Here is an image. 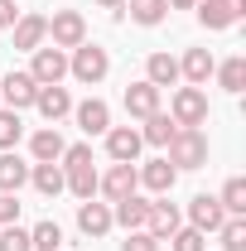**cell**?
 Returning a JSON list of instances; mask_svg holds the SVG:
<instances>
[{
  "mask_svg": "<svg viewBox=\"0 0 246 251\" xmlns=\"http://www.w3.org/2000/svg\"><path fill=\"white\" fill-rule=\"evenodd\" d=\"M164 150H169L164 159H169L174 169H203V164H208V130H203V126H179Z\"/></svg>",
  "mask_w": 246,
  "mask_h": 251,
  "instance_id": "6da1fadb",
  "label": "cell"
},
{
  "mask_svg": "<svg viewBox=\"0 0 246 251\" xmlns=\"http://www.w3.org/2000/svg\"><path fill=\"white\" fill-rule=\"evenodd\" d=\"M68 73H73L77 82L97 87V82L111 73V53H106V49H97V44H77V49H73V58H68Z\"/></svg>",
  "mask_w": 246,
  "mask_h": 251,
  "instance_id": "7a4b0ae2",
  "label": "cell"
},
{
  "mask_svg": "<svg viewBox=\"0 0 246 251\" xmlns=\"http://www.w3.org/2000/svg\"><path fill=\"white\" fill-rule=\"evenodd\" d=\"M29 77L39 82V87L63 82V77H68V53L53 49V44H39V49H34V63H29Z\"/></svg>",
  "mask_w": 246,
  "mask_h": 251,
  "instance_id": "3957f363",
  "label": "cell"
},
{
  "mask_svg": "<svg viewBox=\"0 0 246 251\" xmlns=\"http://www.w3.org/2000/svg\"><path fill=\"white\" fill-rule=\"evenodd\" d=\"M49 34H53V49H77V44H87V20H82V10H58L53 20H49Z\"/></svg>",
  "mask_w": 246,
  "mask_h": 251,
  "instance_id": "277c9868",
  "label": "cell"
},
{
  "mask_svg": "<svg viewBox=\"0 0 246 251\" xmlns=\"http://www.w3.org/2000/svg\"><path fill=\"white\" fill-rule=\"evenodd\" d=\"M169 116H174V126H203L208 121V97H203V87H179L174 101H169Z\"/></svg>",
  "mask_w": 246,
  "mask_h": 251,
  "instance_id": "5b68a950",
  "label": "cell"
},
{
  "mask_svg": "<svg viewBox=\"0 0 246 251\" xmlns=\"http://www.w3.org/2000/svg\"><path fill=\"white\" fill-rule=\"evenodd\" d=\"M179 227H184V213H179V208L169 203V193H159V198L150 203V218H145V232H150L154 242H169V237H174Z\"/></svg>",
  "mask_w": 246,
  "mask_h": 251,
  "instance_id": "8992f818",
  "label": "cell"
},
{
  "mask_svg": "<svg viewBox=\"0 0 246 251\" xmlns=\"http://www.w3.org/2000/svg\"><path fill=\"white\" fill-rule=\"evenodd\" d=\"M140 188V174H135V164H111L106 174H97V193L101 198H111V203H121Z\"/></svg>",
  "mask_w": 246,
  "mask_h": 251,
  "instance_id": "52a82bcc",
  "label": "cell"
},
{
  "mask_svg": "<svg viewBox=\"0 0 246 251\" xmlns=\"http://www.w3.org/2000/svg\"><path fill=\"white\" fill-rule=\"evenodd\" d=\"M34 92H39V82H34L29 73H5L0 77V106H10V111L34 106Z\"/></svg>",
  "mask_w": 246,
  "mask_h": 251,
  "instance_id": "ba28073f",
  "label": "cell"
},
{
  "mask_svg": "<svg viewBox=\"0 0 246 251\" xmlns=\"http://www.w3.org/2000/svg\"><path fill=\"white\" fill-rule=\"evenodd\" d=\"M140 130L135 126H111L106 130V155L116 159V164H135V155H140Z\"/></svg>",
  "mask_w": 246,
  "mask_h": 251,
  "instance_id": "9c48e42d",
  "label": "cell"
},
{
  "mask_svg": "<svg viewBox=\"0 0 246 251\" xmlns=\"http://www.w3.org/2000/svg\"><path fill=\"white\" fill-rule=\"evenodd\" d=\"M73 116H77V126H82V135H106V130H111V106H106L101 97L77 101V106H73Z\"/></svg>",
  "mask_w": 246,
  "mask_h": 251,
  "instance_id": "30bf717a",
  "label": "cell"
},
{
  "mask_svg": "<svg viewBox=\"0 0 246 251\" xmlns=\"http://www.w3.org/2000/svg\"><path fill=\"white\" fill-rule=\"evenodd\" d=\"M222 222H227V213H222V203H217L213 193H198V198L188 203V227H198L203 237H208V232H217Z\"/></svg>",
  "mask_w": 246,
  "mask_h": 251,
  "instance_id": "8fae6325",
  "label": "cell"
},
{
  "mask_svg": "<svg viewBox=\"0 0 246 251\" xmlns=\"http://www.w3.org/2000/svg\"><path fill=\"white\" fill-rule=\"evenodd\" d=\"M145 218H150V198H140V193H130L121 203H111V222L125 227V232H145Z\"/></svg>",
  "mask_w": 246,
  "mask_h": 251,
  "instance_id": "7c38bea8",
  "label": "cell"
},
{
  "mask_svg": "<svg viewBox=\"0 0 246 251\" xmlns=\"http://www.w3.org/2000/svg\"><path fill=\"white\" fill-rule=\"evenodd\" d=\"M63 150H68V140L58 135V126H44V130H34V135H29V155H34V164H58Z\"/></svg>",
  "mask_w": 246,
  "mask_h": 251,
  "instance_id": "4fadbf2b",
  "label": "cell"
},
{
  "mask_svg": "<svg viewBox=\"0 0 246 251\" xmlns=\"http://www.w3.org/2000/svg\"><path fill=\"white\" fill-rule=\"evenodd\" d=\"M77 227L87 232V237H106L116 222H111V203H92V198H82L77 203Z\"/></svg>",
  "mask_w": 246,
  "mask_h": 251,
  "instance_id": "5bb4252c",
  "label": "cell"
},
{
  "mask_svg": "<svg viewBox=\"0 0 246 251\" xmlns=\"http://www.w3.org/2000/svg\"><path fill=\"white\" fill-rule=\"evenodd\" d=\"M34 106H39V116H44V121L53 126V121H63V116L73 111V97H68V87L53 82V87H39V92H34Z\"/></svg>",
  "mask_w": 246,
  "mask_h": 251,
  "instance_id": "9a60e30c",
  "label": "cell"
},
{
  "mask_svg": "<svg viewBox=\"0 0 246 251\" xmlns=\"http://www.w3.org/2000/svg\"><path fill=\"white\" fill-rule=\"evenodd\" d=\"M125 111H130L135 121L154 116V111H159V87H154V82H130V87H125Z\"/></svg>",
  "mask_w": 246,
  "mask_h": 251,
  "instance_id": "2e32d148",
  "label": "cell"
},
{
  "mask_svg": "<svg viewBox=\"0 0 246 251\" xmlns=\"http://www.w3.org/2000/svg\"><path fill=\"white\" fill-rule=\"evenodd\" d=\"M213 73H217V58L208 53V49H188L184 63H179V77H188V87H203Z\"/></svg>",
  "mask_w": 246,
  "mask_h": 251,
  "instance_id": "e0dca14e",
  "label": "cell"
},
{
  "mask_svg": "<svg viewBox=\"0 0 246 251\" xmlns=\"http://www.w3.org/2000/svg\"><path fill=\"white\" fill-rule=\"evenodd\" d=\"M44 39H49V20H44V15H20V20H15V49L34 53Z\"/></svg>",
  "mask_w": 246,
  "mask_h": 251,
  "instance_id": "ac0fdd59",
  "label": "cell"
},
{
  "mask_svg": "<svg viewBox=\"0 0 246 251\" xmlns=\"http://www.w3.org/2000/svg\"><path fill=\"white\" fill-rule=\"evenodd\" d=\"M135 174H140V184L150 188V193H169V188H174V179H179V169H174L169 159H150V164H140Z\"/></svg>",
  "mask_w": 246,
  "mask_h": 251,
  "instance_id": "d6986e66",
  "label": "cell"
},
{
  "mask_svg": "<svg viewBox=\"0 0 246 251\" xmlns=\"http://www.w3.org/2000/svg\"><path fill=\"white\" fill-rule=\"evenodd\" d=\"M29 179V164L15 155V150H0V193H20Z\"/></svg>",
  "mask_w": 246,
  "mask_h": 251,
  "instance_id": "ffe728a7",
  "label": "cell"
},
{
  "mask_svg": "<svg viewBox=\"0 0 246 251\" xmlns=\"http://www.w3.org/2000/svg\"><path fill=\"white\" fill-rule=\"evenodd\" d=\"M198 20H203L208 29H232L242 15L232 10V0H203V5H198Z\"/></svg>",
  "mask_w": 246,
  "mask_h": 251,
  "instance_id": "44dd1931",
  "label": "cell"
},
{
  "mask_svg": "<svg viewBox=\"0 0 246 251\" xmlns=\"http://www.w3.org/2000/svg\"><path fill=\"white\" fill-rule=\"evenodd\" d=\"M145 82H154V87H174V82H179V58L150 53V63H145Z\"/></svg>",
  "mask_w": 246,
  "mask_h": 251,
  "instance_id": "7402d4cb",
  "label": "cell"
},
{
  "mask_svg": "<svg viewBox=\"0 0 246 251\" xmlns=\"http://www.w3.org/2000/svg\"><path fill=\"white\" fill-rule=\"evenodd\" d=\"M174 130H179V126H174V116L154 111V116H145V126H140V140H145V145H159V150H164V145L174 140Z\"/></svg>",
  "mask_w": 246,
  "mask_h": 251,
  "instance_id": "603a6c76",
  "label": "cell"
},
{
  "mask_svg": "<svg viewBox=\"0 0 246 251\" xmlns=\"http://www.w3.org/2000/svg\"><path fill=\"white\" fill-rule=\"evenodd\" d=\"M29 179H34V188H39L44 198H58L63 188H68V179H63V164H34Z\"/></svg>",
  "mask_w": 246,
  "mask_h": 251,
  "instance_id": "cb8c5ba5",
  "label": "cell"
},
{
  "mask_svg": "<svg viewBox=\"0 0 246 251\" xmlns=\"http://www.w3.org/2000/svg\"><path fill=\"white\" fill-rule=\"evenodd\" d=\"M217 203H222L227 218H242V213H246V179H227L222 193H217Z\"/></svg>",
  "mask_w": 246,
  "mask_h": 251,
  "instance_id": "d4e9b609",
  "label": "cell"
},
{
  "mask_svg": "<svg viewBox=\"0 0 246 251\" xmlns=\"http://www.w3.org/2000/svg\"><path fill=\"white\" fill-rule=\"evenodd\" d=\"M125 10H130V20H135V25H145V29L159 25V20L169 15V5H164V0H125Z\"/></svg>",
  "mask_w": 246,
  "mask_h": 251,
  "instance_id": "484cf974",
  "label": "cell"
},
{
  "mask_svg": "<svg viewBox=\"0 0 246 251\" xmlns=\"http://www.w3.org/2000/svg\"><path fill=\"white\" fill-rule=\"evenodd\" d=\"M29 247H34V251H63V227H58L53 218H44V222L29 232Z\"/></svg>",
  "mask_w": 246,
  "mask_h": 251,
  "instance_id": "4316f807",
  "label": "cell"
},
{
  "mask_svg": "<svg viewBox=\"0 0 246 251\" xmlns=\"http://www.w3.org/2000/svg\"><path fill=\"white\" fill-rule=\"evenodd\" d=\"M217 82H222L227 92H242V87H246V58H242V53L227 58V63H217Z\"/></svg>",
  "mask_w": 246,
  "mask_h": 251,
  "instance_id": "83f0119b",
  "label": "cell"
},
{
  "mask_svg": "<svg viewBox=\"0 0 246 251\" xmlns=\"http://www.w3.org/2000/svg\"><path fill=\"white\" fill-rule=\"evenodd\" d=\"M63 179H68V188H73L77 198H97V169H92V164H82V169H63Z\"/></svg>",
  "mask_w": 246,
  "mask_h": 251,
  "instance_id": "f1b7e54d",
  "label": "cell"
},
{
  "mask_svg": "<svg viewBox=\"0 0 246 251\" xmlns=\"http://www.w3.org/2000/svg\"><path fill=\"white\" fill-rule=\"evenodd\" d=\"M20 135H25V121H20V111L0 106V150H15V145H20Z\"/></svg>",
  "mask_w": 246,
  "mask_h": 251,
  "instance_id": "f546056e",
  "label": "cell"
},
{
  "mask_svg": "<svg viewBox=\"0 0 246 251\" xmlns=\"http://www.w3.org/2000/svg\"><path fill=\"white\" fill-rule=\"evenodd\" d=\"M217 237H222L227 251H246V218H227L222 227H217Z\"/></svg>",
  "mask_w": 246,
  "mask_h": 251,
  "instance_id": "4dcf8cb0",
  "label": "cell"
},
{
  "mask_svg": "<svg viewBox=\"0 0 246 251\" xmlns=\"http://www.w3.org/2000/svg\"><path fill=\"white\" fill-rule=\"evenodd\" d=\"M169 251H208V237H203L198 227H179V232L169 237Z\"/></svg>",
  "mask_w": 246,
  "mask_h": 251,
  "instance_id": "1f68e13d",
  "label": "cell"
},
{
  "mask_svg": "<svg viewBox=\"0 0 246 251\" xmlns=\"http://www.w3.org/2000/svg\"><path fill=\"white\" fill-rule=\"evenodd\" d=\"M0 251H34L29 247V232L15 227V222H5V232H0Z\"/></svg>",
  "mask_w": 246,
  "mask_h": 251,
  "instance_id": "d6a6232c",
  "label": "cell"
},
{
  "mask_svg": "<svg viewBox=\"0 0 246 251\" xmlns=\"http://www.w3.org/2000/svg\"><path fill=\"white\" fill-rule=\"evenodd\" d=\"M82 164H92V145H68L63 150V169H82Z\"/></svg>",
  "mask_w": 246,
  "mask_h": 251,
  "instance_id": "836d02e7",
  "label": "cell"
},
{
  "mask_svg": "<svg viewBox=\"0 0 246 251\" xmlns=\"http://www.w3.org/2000/svg\"><path fill=\"white\" fill-rule=\"evenodd\" d=\"M121 251H159V242H154L150 232H125Z\"/></svg>",
  "mask_w": 246,
  "mask_h": 251,
  "instance_id": "e575fe53",
  "label": "cell"
},
{
  "mask_svg": "<svg viewBox=\"0 0 246 251\" xmlns=\"http://www.w3.org/2000/svg\"><path fill=\"white\" fill-rule=\"evenodd\" d=\"M20 218V203H15V193H0V227L5 222H15Z\"/></svg>",
  "mask_w": 246,
  "mask_h": 251,
  "instance_id": "d590c367",
  "label": "cell"
},
{
  "mask_svg": "<svg viewBox=\"0 0 246 251\" xmlns=\"http://www.w3.org/2000/svg\"><path fill=\"white\" fill-rule=\"evenodd\" d=\"M15 20H20L15 0H0V29H15Z\"/></svg>",
  "mask_w": 246,
  "mask_h": 251,
  "instance_id": "8d00e7d4",
  "label": "cell"
},
{
  "mask_svg": "<svg viewBox=\"0 0 246 251\" xmlns=\"http://www.w3.org/2000/svg\"><path fill=\"white\" fill-rule=\"evenodd\" d=\"M97 5H106L111 15H125V0H97Z\"/></svg>",
  "mask_w": 246,
  "mask_h": 251,
  "instance_id": "74e56055",
  "label": "cell"
},
{
  "mask_svg": "<svg viewBox=\"0 0 246 251\" xmlns=\"http://www.w3.org/2000/svg\"><path fill=\"white\" fill-rule=\"evenodd\" d=\"M164 5H174V10H193L198 0H164Z\"/></svg>",
  "mask_w": 246,
  "mask_h": 251,
  "instance_id": "f35d334b",
  "label": "cell"
},
{
  "mask_svg": "<svg viewBox=\"0 0 246 251\" xmlns=\"http://www.w3.org/2000/svg\"><path fill=\"white\" fill-rule=\"evenodd\" d=\"M232 10H237V15H246V0H232Z\"/></svg>",
  "mask_w": 246,
  "mask_h": 251,
  "instance_id": "ab89813d",
  "label": "cell"
}]
</instances>
